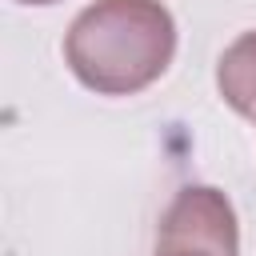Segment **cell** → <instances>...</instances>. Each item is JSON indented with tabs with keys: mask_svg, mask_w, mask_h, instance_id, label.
<instances>
[{
	"mask_svg": "<svg viewBox=\"0 0 256 256\" xmlns=\"http://www.w3.org/2000/svg\"><path fill=\"white\" fill-rule=\"evenodd\" d=\"M156 256H240L232 200L212 184H188L160 216Z\"/></svg>",
	"mask_w": 256,
	"mask_h": 256,
	"instance_id": "7a4b0ae2",
	"label": "cell"
},
{
	"mask_svg": "<svg viewBox=\"0 0 256 256\" xmlns=\"http://www.w3.org/2000/svg\"><path fill=\"white\" fill-rule=\"evenodd\" d=\"M16 4H36V8H44V4H56V0H16Z\"/></svg>",
	"mask_w": 256,
	"mask_h": 256,
	"instance_id": "277c9868",
	"label": "cell"
},
{
	"mask_svg": "<svg viewBox=\"0 0 256 256\" xmlns=\"http://www.w3.org/2000/svg\"><path fill=\"white\" fill-rule=\"evenodd\" d=\"M176 56V20L160 0H92L64 32V64L96 96L152 88Z\"/></svg>",
	"mask_w": 256,
	"mask_h": 256,
	"instance_id": "6da1fadb",
	"label": "cell"
},
{
	"mask_svg": "<svg viewBox=\"0 0 256 256\" xmlns=\"http://www.w3.org/2000/svg\"><path fill=\"white\" fill-rule=\"evenodd\" d=\"M216 88L224 104L256 124V28L240 32L216 60Z\"/></svg>",
	"mask_w": 256,
	"mask_h": 256,
	"instance_id": "3957f363",
	"label": "cell"
}]
</instances>
